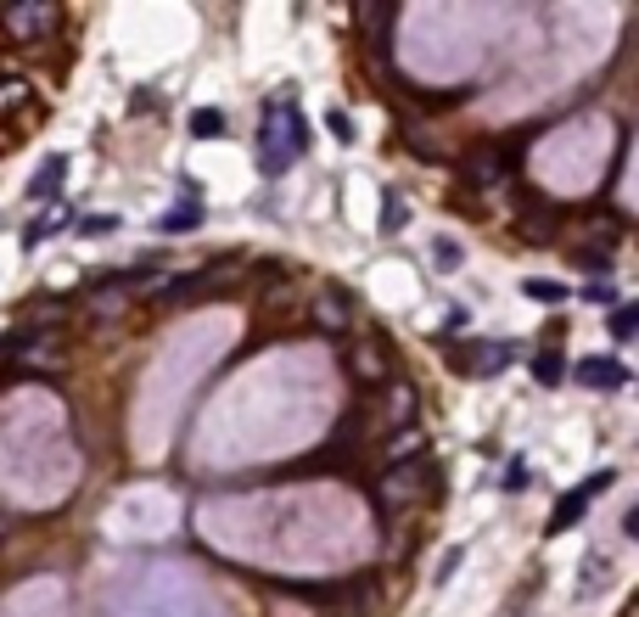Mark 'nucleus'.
Listing matches in <instances>:
<instances>
[{
  "instance_id": "1",
  "label": "nucleus",
  "mask_w": 639,
  "mask_h": 617,
  "mask_svg": "<svg viewBox=\"0 0 639 617\" xmlns=\"http://www.w3.org/2000/svg\"><path fill=\"white\" fill-rule=\"evenodd\" d=\"M611 483H617V472H611V466H600L595 477H583L578 488H567V494H561V505H555V511H550V528H544V533H550V539H555V533L578 528V522H583V511H589V505H595V500H600V494H606Z\"/></svg>"
},
{
  "instance_id": "2",
  "label": "nucleus",
  "mask_w": 639,
  "mask_h": 617,
  "mask_svg": "<svg viewBox=\"0 0 639 617\" xmlns=\"http://www.w3.org/2000/svg\"><path fill=\"white\" fill-rule=\"evenodd\" d=\"M516 359L511 343H460L455 359H449V371L455 376H471V382H483V376H499L505 365Z\"/></svg>"
},
{
  "instance_id": "3",
  "label": "nucleus",
  "mask_w": 639,
  "mask_h": 617,
  "mask_svg": "<svg viewBox=\"0 0 639 617\" xmlns=\"http://www.w3.org/2000/svg\"><path fill=\"white\" fill-rule=\"evenodd\" d=\"M438 488V466L432 460H398V466H387V477H382V500L387 505H398V500H415V488Z\"/></svg>"
},
{
  "instance_id": "4",
  "label": "nucleus",
  "mask_w": 639,
  "mask_h": 617,
  "mask_svg": "<svg viewBox=\"0 0 639 617\" xmlns=\"http://www.w3.org/2000/svg\"><path fill=\"white\" fill-rule=\"evenodd\" d=\"M578 382L600 393H617V388H628V365L611 354H589V359H578Z\"/></svg>"
},
{
  "instance_id": "5",
  "label": "nucleus",
  "mask_w": 639,
  "mask_h": 617,
  "mask_svg": "<svg viewBox=\"0 0 639 617\" xmlns=\"http://www.w3.org/2000/svg\"><path fill=\"white\" fill-rule=\"evenodd\" d=\"M6 29L34 45L45 29H57V6H12V12H6Z\"/></svg>"
},
{
  "instance_id": "6",
  "label": "nucleus",
  "mask_w": 639,
  "mask_h": 617,
  "mask_svg": "<svg viewBox=\"0 0 639 617\" xmlns=\"http://www.w3.org/2000/svg\"><path fill=\"white\" fill-rule=\"evenodd\" d=\"M466 174H471V186H499L505 180V158L499 152H466Z\"/></svg>"
},
{
  "instance_id": "7",
  "label": "nucleus",
  "mask_w": 639,
  "mask_h": 617,
  "mask_svg": "<svg viewBox=\"0 0 639 617\" xmlns=\"http://www.w3.org/2000/svg\"><path fill=\"white\" fill-rule=\"evenodd\" d=\"M561 376H567V354H561V348H539V354H533V382L555 388Z\"/></svg>"
},
{
  "instance_id": "8",
  "label": "nucleus",
  "mask_w": 639,
  "mask_h": 617,
  "mask_svg": "<svg viewBox=\"0 0 639 617\" xmlns=\"http://www.w3.org/2000/svg\"><path fill=\"white\" fill-rule=\"evenodd\" d=\"M202 225V202H180V208H169V214L157 219V230H169V236H180V230H197Z\"/></svg>"
},
{
  "instance_id": "9",
  "label": "nucleus",
  "mask_w": 639,
  "mask_h": 617,
  "mask_svg": "<svg viewBox=\"0 0 639 617\" xmlns=\"http://www.w3.org/2000/svg\"><path fill=\"white\" fill-rule=\"evenodd\" d=\"M62 174H68V158H45L40 174L29 180V197H51V191H62Z\"/></svg>"
},
{
  "instance_id": "10",
  "label": "nucleus",
  "mask_w": 639,
  "mask_h": 617,
  "mask_svg": "<svg viewBox=\"0 0 639 617\" xmlns=\"http://www.w3.org/2000/svg\"><path fill=\"white\" fill-rule=\"evenodd\" d=\"M421 449H426L421 427H398V432H393V444H387V460H393V466H398V460H415V455H421Z\"/></svg>"
},
{
  "instance_id": "11",
  "label": "nucleus",
  "mask_w": 639,
  "mask_h": 617,
  "mask_svg": "<svg viewBox=\"0 0 639 617\" xmlns=\"http://www.w3.org/2000/svg\"><path fill=\"white\" fill-rule=\"evenodd\" d=\"M191 135H197V141H219V135H225V113H219V107H197V113H191Z\"/></svg>"
},
{
  "instance_id": "12",
  "label": "nucleus",
  "mask_w": 639,
  "mask_h": 617,
  "mask_svg": "<svg viewBox=\"0 0 639 617\" xmlns=\"http://www.w3.org/2000/svg\"><path fill=\"white\" fill-rule=\"evenodd\" d=\"M634 331H639V309L634 303H617V309H611V337H617V343H634Z\"/></svg>"
},
{
  "instance_id": "13",
  "label": "nucleus",
  "mask_w": 639,
  "mask_h": 617,
  "mask_svg": "<svg viewBox=\"0 0 639 617\" xmlns=\"http://www.w3.org/2000/svg\"><path fill=\"white\" fill-rule=\"evenodd\" d=\"M522 292L533 303H567V287H561V281H539V275H533V281H522Z\"/></svg>"
},
{
  "instance_id": "14",
  "label": "nucleus",
  "mask_w": 639,
  "mask_h": 617,
  "mask_svg": "<svg viewBox=\"0 0 639 617\" xmlns=\"http://www.w3.org/2000/svg\"><path fill=\"white\" fill-rule=\"evenodd\" d=\"M23 101H29V85H6V79H0V113H6V107H23Z\"/></svg>"
},
{
  "instance_id": "15",
  "label": "nucleus",
  "mask_w": 639,
  "mask_h": 617,
  "mask_svg": "<svg viewBox=\"0 0 639 617\" xmlns=\"http://www.w3.org/2000/svg\"><path fill=\"white\" fill-rule=\"evenodd\" d=\"M79 230L85 236H107V230H118V214H90V219H79Z\"/></svg>"
},
{
  "instance_id": "16",
  "label": "nucleus",
  "mask_w": 639,
  "mask_h": 617,
  "mask_svg": "<svg viewBox=\"0 0 639 617\" xmlns=\"http://www.w3.org/2000/svg\"><path fill=\"white\" fill-rule=\"evenodd\" d=\"M51 230H62V219H57V214H45V219H34V230H29V236H23V242H29V247H40L45 236H51Z\"/></svg>"
},
{
  "instance_id": "17",
  "label": "nucleus",
  "mask_w": 639,
  "mask_h": 617,
  "mask_svg": "<svg viewBox=\"0 0 639 617\" xmlns=\"http://www.w3.org/2000/svg\"><path fill=\"white\" fill-rule=\"evenodd\" d=\"M387 410H393L398 421L410 416V388H404V382H393V393H387Z\"/></svg>"
},
{
  "instance_id": "18",
  "label": "nucleus",
  "mask_w": 639,
  "mask_h": 617,
  "mask_svg": "<svg viewBox=\"0 0 639 617\" xmlns=\"http://www.w3.org/2000/svg\"><path fill=\"white\" fill-rule=\"evenodd\" d=\"M382 230H404V202H398V197L382 202Z\"/></svg>"
},
{
  "instance_id": "19",
  "label": "nucleus",
  "mask_w": 639,
  "mask_h": 617,
  "mask_svg": "<svg viewBox=\"0 0 639 617\" xmlns=\"http://www.w3.org/2000/svg\"><path fill=\"white\" fill-rule=\"evenodd\" d=\"M320 320H326V326H342V320H348L342 315V292H331V303L320 298Z\"/></svg>"
},
{
  "instance_id": "20",
  "label": "nucleus",
  "mask_w": 639,
  "mask_h": 617,
  "mask_svg": "<svg viewBox=\"0 0 639 617\" xmlns=\"http://www.w3.org/2000/svg\"><path fill=\"white\" fill-rule=\"evenodd\" d=\"M432 253H438V264H460V247L449 242V236H438V247H432Z\"/></svg>"
},
{
  "instance_id": "21",
  "label": "nucleus",
  "mask_w": 639,
  "mask_h": 617,
  "mask_svg": "<svg viewBox=\"0 0 639 617\" xmlns=\"http://www.w3.org/2000/svg\"><path fill=\"white\" fill-rule=\"evenodd\" d=\"M466 326H471V315H466V309H449V320H443V331L455 337V331H466Z\"/></svg>"
},
{
  "instance_id": "22",
  "label": "nucleus",
  "mask_w": 639,
  "mask_h": 617,
  "mask_svg": "<svg viewBox=\"0 0 639 617\" xmlns=\"http://www.w3.org/2000/svg\"><path fill=\"white\" fill-rule=\"evenodd\" d=\"M583 298H589V303H611V287H606V281H589V287H583Z\"/></svg>"
},
{
  "instance_id": "23",
  "label": "nucleus",
  "mask_w": 639,
  "mask_h": 617,
  "mask_svg": "<svg viewBox=\"0 0 639 617\" xmlns=\"http://www.w3.org/2000/svg\"><path fill=\"white\" fill-rule=\"evenodd\" d=\"M455 567H460V550H449V556L438 561V584H449V573H455Z\"/></svg>"
},
{
  "instance_id": "24",
  "label": "nucleus",
  "mask_w": 639,
  "mask_h": 617,
  "mask_svg": "<svg viewBox=\"0 0 639 617\" xmlns=\"http://www.w3.org/2000/svg\"><path fill=\"white\" fill-rule=\"evenodd\" d=\"M331 130H337V141H354V124H348L342 113H331Z\"/></svg>"
}]
</instances>
